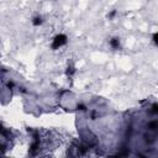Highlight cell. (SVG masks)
I'll return each mask as SVG.
<instances>
[{"instance_id": "cell-1", "label": "cell", "mask_w": 158, "mask_h": 158, "mask_svg": "<svg viewBox=\"0 0 158 158\" xmlns=\"http://www.w3.org/2000/svg\"><path fill=\"white\" fill-rule=\"evenodd\" d=\"M67 42H68V37H67L66 35H63V33L57 35V36L53 38V41H52V50L61 48V47L64 46Z\"/></svg>"}, {"instance_id": "cell-2", "label": "cell", "mask_w": 158, "mask_h": 158, "mask_svg": "<svg viewBox=\"0 0 158 158\" xmlns=\"http://www.w3.org/2000/svg\"><path fill=\"white\" fill-rule=\"evenodd\" d=\"M109 43H110V46H111L114 50H120V48H121V46H120V40H118L117 37L111 38Z\"/></svg>"}, {"instance_id": "cell-3", "label": "cell", "mask_w": 158, "mask_h": 158, "mask_svg": "<svg viewBox=\"0 0 158 158\" xmlns=\"http://www.w3.org/2000/svg\"><path fill=\"white\" fill-rule=\"evenodd\" d=\"M42 22H43V19H42V16H35L33 19H32V25L33 26H40V25H42Z\"/></svg>"}, {"instance_id": "cell-4", "label": "cell", "mask_w": 158, "mask_h": 158, "mask_svg": "<svg viewBox=\"0 0 158 158\" xmlns=\"http://www.w3.org/2000/svg\"><path fill=\"white\" fill-rule=\"evenodd\" d=\"M74 73H75V67H74V66H68V68H67V70H66L67 77H69V78H70Z\"/></svg>"}, {"instance_id": "cell-5", "label": "cell", "mask_w": 158, "mask_h": 158, "mask_svg": "<svg viewBox=\"0 0 158 158\" xmlns=\"http://www.w3.org/2000/svg\"><path fill=\"white\" fill-rule=\"evenodd\" d=\"M147 129H149V130H157V129H158V122H157V121L149 122V124L147 125Z\"/></svg>"}, {"instance_id": "cell-6", "label": "cell", "mask_w": 158, "mask_h": 158, "mask_svg": "<svg viewBox=\"0 0 158 158\" xmlns=\"http://www.w3.org/2000/svg\"><path fill=\"white\" fill-rule=\"evenodd\" d=\"M152 40H153V43H154L156 46H158V31L152 36Z\"/></svg>"}, {"instance_id": "cell-7", "label": "cell", "mask_w": 158, "mask_h": 158, "mask_svg": "<svg viewBox=\"0 0 158 158\" xmlns=\"http://www.w3.org/2000/svg\"><path fill=\"white\" fill-rule=\"evenodd\" d=\"M153 114H158V104H153L152 105V110H151Z\"/></svg>"}, {"instance_id": "cell-8", "label": "cell", "mask_w": 158, "mask_h": 158, "mask_svg": "<svg viewBox=\"0 0 158 158\" xmlns=\"http://www.w3.org/2000/svg\"><path fill=\"white\" fill-rule=\"evenodd\" d=\"M115 15H116V10H112V11L108 15V17H109V19H114V16H115Z\"/></svg>"}, {"instance_id": "cell-9", "label": "cell", "mask_w": 158, "mask_h": 158, "mask_svg": "<svg viewBox=\"0 0 158 158\" xmlns=\"http://www.w3.org/2000/svg\"><path fill=\"white\" fill-rule=\"evenodd\" d=\"M77 108H78V109H79V110H87V109H85V106H84V105H78V106H77Z\"/></svg>"}, {"instance_id": "cell-10", "label": "cell", "mask_w": 158, "mask_h": 158, "mask_svg": "<svg viewBox=\"0 0 158 158\" xmlns=\"http://www.w3.org/2000/svg\"><path fill=\"white\" fill-rule=\"evenodd\" d=\"M8 87H9V88H12V87H14V83H12V82H9V83H8Z\"/></svg>"}]
</instances>
